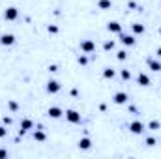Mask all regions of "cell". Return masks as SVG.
Returning a JSON list of instances; mask_svg holds the SVG:
<instances>
[{
	"mask_svg": "<svg viewBox=\"0 0 161 159\" xmlns=\"http://www.w3.org/2000/svg\"><path fill=\"white\" fill-rule=\"evenodd\" d=\"M8 107H10L11 110H17V109H19V105H17V101H10V103H8Z\"/></svg>",
	"mask_w": 161,
	"mask_h": 159,
	"instance_id": "cell-23",
	"label": "cell"
},
{
	"mask_svg": "<svg viewBox=\"0 0 161 159\" xmlns=\"http://www.w3.org/2000/svg\"><path fill=\"white\" fill-rule=\"evenodd\" d=\"M116 58L118 60H125V58H128V53H125V51H118L116 53Z\"/></svg>",
	"mask_w": 161,
	"mask_h": 159,
	"instance_id": "cell-21",
	"label": "cell"
},
{
	"mask_svg": "<svg viewBox=\"0 0 161 159\" xmlns=\"http://www.w3.org/2000/svg\"><path fill=\"white\" fill-rule=\"evenodd\" d=\"M66 118H68V122H71V124H79L81 122V114L77 112V110H68Z\"/></svg>",
	"mask_w": 161,
	"mask_h": 159,
	"instance_id": "cell-3",
	"label": "cell"
},
{
	"mask_svg": "<svg viewBox=\"0 0 161 159\" xmlns=\"http://www.w3.org/2000/svg\"><path fill=\"white\" fill-rule=\"evenodd\" d=\"M137 82H139L141 86H148V84H150V77H148V75H144V73H139Z\"/></svg>",
	"mask_w": 161,
	"mask_h": 159,
	"instance_id": "cell-11",
	"label": "cell"
},
{
	"mask_svg": "<svg viewBox=\"0 0 161 159\" xmlns=\"http://www.w3.org/2000/svg\"><path fill=\"white\" fill-rule=\"evenodd\" d=\"M144 129H146V127H144V124H142V122H139V120H135V122H131V124H129V131H131L133 135H141Z\"/></svg>",
	"mask_w": 161,
	"mask_h": 159,
	"instance_id": "cell-1",
	"label": "cell"
},
{
	"mask_svg": "<svg viewBox=\"0 0 161 159\" xmlns=\"http://www.w3.org/2000/svg\"><path fill=\"white\" fill-rule=\"evenodd\" d=\"M4 124H6V126H10V124H11V118H6V116H4Z\"/></svg>",
	"mask_w": 161,
	"mask_h": 159,
	"instance_id": "cell-29",
	"label": "cell"
},
{
	"mask_svg": "<svg viewBox=\"0 0 161 159\" xmlns=\"http://www.w3.org/2000/svg\"><path fill=\"white\" fill-rule=\"evenodd\" d=\"M49 71H51V73H56V71H58V66H54V64L49 66Z\"/></svg>",
	"mask_w": 161,
	"mask_h": 159,
	"instance_id": "cell-27",
	"label": "cell"
},
{
	"mask_svg": "<svg viewBox=\"0 0 161 159\" xmlns=\"http://www.w3.org/2000/svg\"><path fill=\"white\" fill-rule=\"evenodd\" d=\"M32 126H34V124H32V120H28V118H26V120H23V122H21V133H24V131L32 129Z\"/></svg>",
	"mask_w": 161,
	"mask_h": 159,
	"instance_id": "cell-12",
	"label": "cell"
},
{
	"mask_svg": "<svg viewBox=\"0 0 161 159\" xmlns=\"http://www.w3.org/2000/svg\"><path fill=\"white\" fill-rule=\"evenodd\" d=\"M148 127H150L152 131H156V129H159V122H157V120H152V122L148 124Z\"/></svg>",
	"mask_w": 161,
	"mask_h": 159,
	"instance_id": "cell-20",
	"label": "cell"
},
{
	"mask_svg": "<svg viewBox=\"0 0 161 159\" xmlns=\"http://www.w3.org/2000/svg\"><path fill=\"white\" fill-rule=\"evenodd\" d=\"M47 114L51 116V118H60V116L64 114V112H62V109H60V107H49Z\"/></svg>",
	"mask_w": 161,
	"mask_h": 159,
	"instance_id": "cell-8",
	"label": "cell"
},
{
	"mask_svg": "<svg viewBox=\"0 0 161 159\" xmlns=\"http://www.w3.org/2000/svg\"><path fill=\"white\" fill-rule=\"evenodd\" d=\"M47 92H49V94L60 92V82H58V81H49V82H47Z\"/></svg>",
	"mask_w": 161,
	"mask_h": 159,
	"instance_id": "cell-5",
	"label": "cell"
},
{
	"mask_svg": "<svg viewBox=\"0 0 161 159\" xmlns=\"http://www.w3.org/2000/svg\"><path fill=\"white\" fill-rule=\"evenodd\" d=\"M103 77H105V79H113V77H114V70H111V67H107V70L103 71Z\"/></svg>",
	"mask_w": 161,
	"mask_h": 159,
	"instance_id": "cell-17",
	"label": "cell"
},
{
	"mask_svg": "<svg viewBox=\"0 0 161 159\" xmlns=\"http://www.w3.org/2000/svg\"><path fill=\"white\" fill-rule=\"evenodd\" d=\"M103 49H105V51H113V49H114V41H105Z\"/></svg>",
	"mask_w": 161,
	"mask_h": 159,
	"instance_id": "cell-19",
	"label": "cell"
},
{
	"mask_svg": "<svg viewBox=\"0 0 161 159\" xmlns=\"http://www.w3.org/2000/svg\"><path fill=\"white\" fill-rule=\"evenodd\" d=\"M6 133H8V129H6V127H2V126H0V139H2V137H6Z\"/></svg>",
	"mask_w": 161,
	"mask_h": 159,
	"instance_id": "cell-26",
	"label": "cell"
},
{
	"mask_svg": "<svg viewBox=\"0 0 161 159\" xmlns=\"http://www.w3.org/2000/svg\"><path fill=\"white\" fill-rule=\"evenodd\" d=\"M113 101L116 103V105H125V103H128V94H124V92H118V94H114Z\"/></svg>",
	"mask_w": 161,
	"mask_h": 159,
	"instance_id": "cell-4",
	"label": "cell"
},
{
	"mask_svg": "<svg viewBox=\"0 0 161 159\" xmlns=\"http://www.w3.org/2000/svg\"><path fill=\"white\" fill-rule=\"evenodd\" d=\"M6 155H8V152H6V150H0V157H6Z\"/></svg>",
	"mask_w": 161,
	"mask_h": 159,
	"instance_id": "cell-30",
	"label": "cell"
},
{
	"mask_svg": "<svg viewBox=\"0 0 161 159\" xmlns=\"http://www.w3.org/2000/svg\"><path fill=\"white\" fill-rule=\"evenodd\" d=\"M107 30H109V32H114V34H120V32H122V26H120V23L113 21V23L107 24Z\"/></svg>",
	"mask_w": 161,
	"mask_h": 159,
	"instance_id": "cell-10",
	"label": "cell"
},
{
	"mask_svg": "<svg viewBox=\"0 0 161 159\" xmlns=\"http://www.w3.org/2000/svg\"><path fill=\"white\" fill-rule=\"evenodd\" d=\"M49 32H51V34H56L58 32V26H54V24H49V28H47Z\"/></svg>",
	"mask_w": 161,
	"mask_h": 159,
	"instance_id": "cell-24",
	"label": "cell"
},
{
	"mask_svg": "<svg viewBox=\"0 0 161 159\" xmlns=\"http://www.w3.org/2000/svg\"><path fill=\"white\" fill-rule=\"evenodd\" d=\"M148 66H150V70L152 71H161V64H159V62H156V60H148Z\"/></svg>",
	"mask_w": 161,
	"mask_h": 159,
	"instance_id": "cell-14",
	"label": "cell"
},
{
	"mask_svg": "<svg viewBox=\"0 0 161 159\" xmlns=\"http://www.w3.org/2000/svg\"><path fill=\"white\" fill-rule=\"evenodd\" d=\"M120 75H122V79H125V81H129V79H131V73H129L128 70H122Z\"/></svg>",
	"mask_w": 161,
	"mask_h": 159,
	"instance_id": "cell-22",
	"label": "cell"
},
{
	"mask_svg": "<svg viewBox=\"0 0 161 159\" xmlns=\"http://www.w3.org/2000/svg\"><path fill=\"white\" fill-rule=\"evenodd\" d=\"M120 41H122L124 45H128V47L135 45V38H133V36H128V34H122V32H120Z\"/></svg>",
	"mask_w": 161,
	"mask_h": 159,
	"instance_id": "cell-7",
	"label": "cell"
},
{
	"mask_svg": "<svg viewBox=\"0 0 161 159\" xmlns=\"http://www.w3.org/2000/svg\"><path fill=\"white\" fill-rule=\"evenodd\" d=\"M0 43H2V45H13V43H15V36H11V34H4V36L0 38Z\"/></svg>",
	"mask_w": 161,
	"mask_h": 159,
	"instance_id": "cell-9",
	"label": "cell"
},
{
	"mask_svg": "<svg viewBox=\"0 0 161 159\" xmlns=\"http://www.w3.org/2000/svg\"><path fill=\"white\" fill-rule=\"evenodd\" d=\"M97 6H99V10H109L111 8V0H99Z\"/></svg>",
	"mask_w": 161,
	"mask_h": 159,
	"instance_id": "cell-15",
	"label": "cell"
},
{
	"mask_svg": "<svg viewBox=\"0 0 161 159\" xmlns=\"http://www.w3.org/2000/svg\"><path fill=\"white\" fill-rule=\"evenodd\" d=\"M146 144H148V146H154V144H156V141L150 137V139H146Z\"/></svg>",
	"mask_w": 161,
	"mask_h": 159,
	"instance_id": "cell-28",
	"label": "cell"
},
{
	"mask_svg": "<svg viewBox=\"0 0 161 159\" xmlns=\"http://www.w3.org/2000/svg\"><path fill=\"white\" fill-rule=\"evenodd\" d=\"M81 51L82 53H94L96 51V43H94L92 39H85L81 43Z\"/></svg>",
	"mask_w": 161,
	"mask_h": 159,
	"instance_id": "cell-2",
	"label": "cell"
},
{
	"mask_svg": "<svg viewBox=\"0 0 161 159\" xmlns=\"http://www.w3.org/2000/svg\"><path fill=\"white\" fill-rule=\"evenodd\" d=\"M90 146H92V141H90V139H81L79 141V148L81 150H88Z\"/></svg>",
	"mask_w": 161,
	"mask_h": 159,
	"instance_id": "cell-13",
	"label": "cell"
},
{
	"mask_svg": "<svg viewBox=\"0 0 161 159\" xmlns=\"http://www.w3.org/2000/svg\"><path fill=\"white\" fill-rule=\"evenodd\" d=\"M133 32H135V34H142V32H144V26L139 24V23H135V24H133Z\"/></svg>",
	"mask_w": 161,
	"mask_h": 159,
	"instance_id": "cell-18",
	"label": "cell"
},
{
	"mask_svg": "<svg viewBox=\"0 0 161 159\" xmlns=\"http://www.w3.org/2000/svg\"><path fill=\"white\" fill-rule=\"evenodd\" d=\"M34 139L39 141V142H43L45 141V133H43V131H36V133H34Z\"/></svg>",
	"mask_w": 161,
	"mask_h": 159,
	"instance_id": "cell-16",
	"label": "cell"
},
{
	"mask_svg": "<svg viewBox=\"0 0 161 159\" xmlns=\"http://www.w3.org/2000/svg\"><path fill=\"white\" fill-rule=\"evenodd\" d=\"M79 64H81V66H86V64H88V58H86V56H79Z\"/></svg>",
	"mask_w": 161,
	"mask_h": 159,
	"instance_id": "cell-25",
	"label": "cell"
},
{
	"mask_svg": "<svg viewBox=\"0 0 161 159\" xmlns=\"http://www.w3.org/2000/svg\"><path fill=\"white\" fill-rule=\"evenodd\" d=\"M17 15H19L17 8H8V10L4 11V19H6V21H13V19H17Z\"/></svg>",
	"mask_w": 161,
	"mask_h": 159,
	"instance_id": "cell-6",
	"label": "cell"
}]
</instances>
